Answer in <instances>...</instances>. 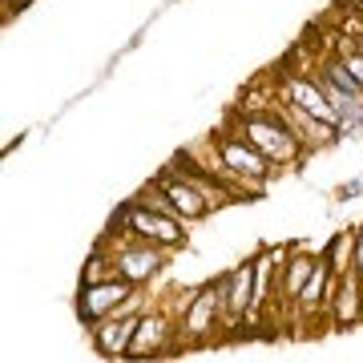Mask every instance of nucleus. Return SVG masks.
<instances>
[{
    "instance_id": "obj_1",
    "label": "nucleus",
    "mask_w": 363,
    "mask_h": 363,
    "mask_svg": "<svg viewBox=\"0 0 363 363\" xmlns=\"http://www.w3.org/2000/svg\"><path fill=\"white\" fill-rule=\"evenodd\" d=\"M234 133H242L255 150H259L274 169H286L303 162L307 154V145L291 130V121L279 113V105H274V93L271 97H262V101H238L230 109V121H226Z\"/></svg>"
},
{
    "instance_id": "obj_2",
    "label": "nucleus",
    "mask_w": 363,
    "mask_h": 363,
    "mask_svg": "<svg viewBox=\"0 0 363 363\" xmlns=\"http://www.w3.org/2000/svg\"><path fill=\"white\" fill-rule=\"evenodd\" d=\"M206 142H210V150H214V157H218L222 174L230 178V186H238V190L250 194V198H259L262 190H267L274 166L242 138V133H234L230 125H222V130L210 133Z\"/></svg>"
},
{
    "instance_id": "obj_3",
    "label": "nucleus",
    "mask_w": 363,
    "mask_h": 363,
    "mask_svg": "<svg viewBox=\"0 0 363 363\" xmlns=\"http://www.w3.org/2000/svg\"><path fill=\"white\" fill-rule=\"evenodd\" d=\"M109 234H130V238H142L150 247L162 250H182L190 242V222L169 218V214H157V210L142 206V202H121L117 214L109 218Z\"/></svg>"
},
{
    "instance_id": "obj_4",
    "label": "nucleus",
    "mask_w": 363,
    "mask_h": 363,
    "mask_svg": "<svg viewBox=\"0 0 363 363\" xmlns=\"http://www.w3.org/2000/svg\"><path fill=\"white\" fill-rule=\"evenodd\" d=\"M101 242H105V250L113 255L117 274H121L125 283H133V286H150L157 274L166 271V262H169V250L150 247V242L130 238V234H109V230H105Z\"/></svg>"
},
{
    "instance_id": "obj_5",
    "label": "nucleus",
    "mask_w": 363,
    "mask_h": 363,
    "mask_svg": "<svg viewBox=\"0 0 363 363\" xmlns=\"http://www.w3.org/2000/svg\"><path fill=\"white\" fill-rule=\"evenodd\" d=\"M274 93H279L283 101H291L295 109H303V113L319 117V121H327V125H339V109L327 101V93L319 89V81L311 77V69L291 65V57L274 69Z\"/></svg>"
},
{
    "instance_id": "obj_6",
    "label": "nucleus",
    "mask_w": 363,
    "mask_h": 363,
    "mask_svg": "<svg viewBox=\"0 0 363 363\" xmlns=\"http://www.w3.org/2000/svg\"><path fill=\"white\" fill-rule=\"evenodd\" d=\"M222 331V298H218V283H206L202 291L190 295L186 311L178 319V347H206L210 339Z\"/></svg>"
},
{
    "instance_id": "obj_7",
    "label": "nucleus",
    "mask_w": 363,
    "mask_h": 363,
    "mask_svg": "<svg viewBox=\"0 0 363 363\" xmlns=\"http://www.w3.org/2000/svg\"><path fill=\"white\" fill-rule=\"evenodd\" d=\"M214 283H218V298H222V331L234 335V331H242L250 307H255V262L250 259L238 262Z\"/></svg>"
},
{
    "instance_id": "obj_8",
    "label": "nucleus",
    "mask_w": 363,
    "mask_h": 363,
    "mask_svg": "<svg viewBox=\"0 0 363 363\" xmlns=\"http://www.w3.org/2000/svg\"><path fill=\"white\" fill-rule=\"evenodd\" d=\"M142 286H133V283H125V279H105V283H81V291H77V319L85 327H97V323H105L109 315H117L125 303H130L133 295H138Z\"/></svg>"
},
{
    "instance_id": "obj_9",
    "label": "nucleus",
    "mask_w": 363,
    "mask_h": 363,
    "mask_svg": "<svg viewBox=\"0 0 363 363\" xmlns=\"http://www.w3.org/2000/svg\"><path fill=\"white\" fill-rule=\"evenodd\" d=\"M178 347V323L166 311H142L138 335L130 343V359H157L162 351Z\"/></svg>"
},
{
    "instance_id": "obj_10",
    "label": "nucleus",
    "mask_w": 363,
    "mask_h": 363,
    "mask_svg": "<svg viewBox=\"0 0 363 363\" xmlns=\"http://www.w3.org/2000/svg\"><path fill=\"white\" fill-rule=\"evenodd\" d=\"M154 182L162 186V194L174 202V210H178L182 222H202V218H210V214H214V210H210V202L202 198V190H198L190 178H182L169 162L154 174Z\"/></svg>"
},
{
    "instance_id": "obj_11",
    "label": "nucleus",
    "mask_w": 363,
    "mask_h": 363,
    "mask_svg": "<svg viewBox=\"0 0 363 363\" xmlns=\"http://www.w3.org/2000/svg\"><path fill=\"white\" fill-rule=\"evenodd\" d=\"M138 319H142V311H117V315H109L105 323H97L89 331L93 351H97L101 359H130V343H133V335H138Z\"/></svg>"
},
{
    "instance_id": "obj_12",
    "label": "nucleus",
    "mask_w": 363,
    "mask_h": 363,
    "mask_svg": "<svg viewBox=\"0 0 363 363\" xmlns=\"http://www.w3.org/2000/svg\"><path fill=\"white\" fill-rule=\"evenodd\" d=\"M315 255L307 247H291L283 271H279V307H283L286 323H298V295H303V283L311 279Z\"/></svg>"
},
{
    "instance_id": "obj_13",
    "label": "nucleus",
    "mask_w": 363,
    "mask_h": 363,
    "mask_svg": "<svg viewBox=\"0 0 363 363\" xmlns=\"http://www.w3.org/2000/svg\"><path fill=\"white\" fill-rule=\"evenodd\" d=\"M363 323V279L347 271L335 279V303H331V331H351Z\"/></svg>"
},
{
    "instance_id": "obj_14",
    "label": "nucleus",
    "mask_w": 363,
    "mask_h": 363,
    "mask_svg": "<svg viewBox=\"0 0 363 363\" xmlns=\"http://www.w3.org/2000/svg\"><path fill=\"white\" fill-rule=\"evenodd\" d=\"M327 262H331V274L335 279H343L347 271H355V226L351 230H339L331 242H327Z\"/></svg>"
},
{
    "instance_id": "obj_15",
    "label": "nucleus",
    "mask_w": 363,
    "mask_h": 363,
    "mask_svg": "<svg viewBox=\"0 0 363 363\" xmlns=\"http://www.w3.org/2000/svg\"><path fill=\"white\" fill-rule=\"evenodd\" d=\"M105 279H121V274H117V262H113V255L105 250V242H97L93 255L81 262V283H105Z\"/></svg>"
},
{
    "instance_id": "obj_16",
    "label": "nucleus",
    "mask_w": 363,
    "mask_h": 363,
    "mask_svg": "<svg viewBox=\"0 0 363 363\" xmlns=\"http://www.w3.org/2000/svg\"><path fill=\"white\" fill-rule=\"evenodd\" d=\"M331 49L339 52V61H343V65H347V73L355 81H359V89H363V45H355V40H331Z\"/></svg>"
},
{
    "instance_id": "obj_17",
    "label": "nucleus",
    "mask_w": 363,
    "mask_h": 363,
    "mask_svg": "<svg viewBox=\"0 0 363 363\" xmlns=\"http://www.w3.org/2000/svg\"><path fill=\"white\" fill-rule=\"evenodd\" d=\"M359 194H363V178H351V182H343V186L335 190V198H339V202H355Z\"/></svg>"
},
{
    "instance_id": "obj_18",
    "label": "nucleus",
    "mask_w": 363,
    "mask_h": 363,
    "mask_svg": "<svg viewBox=\"0 0 363 363\" xmlns=\"http://www.w3.org/2000/svg\"><path fill=\"white\" fill-rule=\"evenodd\" d=\"M355 274L363 279V222L355 226Z\"/></svg>"
}]
</instances>
